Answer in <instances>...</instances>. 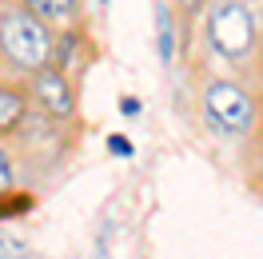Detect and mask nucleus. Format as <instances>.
Here are the masks:
<instances>
[{"mask_svg":"<svg viewBox=\"0 0 263 259\" xmlns=\"http://www.w3.org/2000/svg\"><path fill=\"white\" fill-rule=\"evenodd\" d=\"M16 179H20V172H16V152L0 140V199L16 192Z\"/></svg>","mask_w":263,"mask_h":259,"instance_id":"9","label":"nucleus"},{"mask_svg":"<svg viewBox=\"0 0 263 259\" xmlns=\"http://www.w3.org/2000/svg\"><path fill=\"white\" fill-rule=\"evenodd\" d=\"M199 108H203V120L212 124L219 136L228 140H247L259 128V100L247 88L239 76H208L199 84Z\"/></svg>","mask_w":263,"mask_h":259,"instance_id":"2","label":"nucleus"},{"mask_svg":"<svg viewBox=\"0 0 263 259\" xmlns=\"http://www.w3.org/2000/svg\"><path fill=\"white\" fill-rule=\"evenodd\" d=\"M120 112H128V116H136V112H140V104H136V100H120Z\"/></svg>","mask_w":263,"mask_h":259,"instance_id":"13","label":"nucleus"},{"mask_svg":"<svg viewBox=\"0 0 263 259\" xmlns=\"http://www.w3.org/2000/svg\"><path fill=\"white\" fill-rule=\"evenodd\" d=\"M259 32H263V8H259Z\"/></svg>","mask_w":263,"mask_h":259,"instance_id":"15","label":"nucleus"},{"mask_svg":"<svg viewBox=\"0 0 263 259\" xmlns=\"http://www.w3.org/2000/svg\"><path fill=\"white\" fill-rule=\"evenodd\" d=\"M0 255L4 259H28V243L8 235V231H0Z\"/></svg>","mask_w":263,"mask_h":259,"instance_id":"11","label":"nucleus"},{"mask_svg":"<svg viewBox=\"0 0 263 259\" xmlns=\"http://www.w3.org/2000/svg\"><path fill=\"white\" fill-rule=\"evenodd\" d=\"M100 8H108V0H100Z\"/></svg>","mask_w":263,"mask_h":259,"instance_id":"16","label":"nucleus"},{"mask_svg":"<svg viewBox=\"0 0 263 259\" xmlns=\"http://www.w3.org/2000/svg\"><path fill=\"white\" fill-rule=\"evenodd\" d=\"M203 44L215 60H223L235 72H247L263 60V32H259V12L247 0H208L203 16ZM263 68V64H259Z\"/></svg>","mask_w":263,"mask_h":259,"instance_id":"1","label":"nucleus"},{"mask_svg":"<svg viewBox=\"0 0 263 259\" xmlns=\"http://www.w3.org/2000/svg\"><path fill=\"white\" fill-rule=\"evenodd\" d=\"M108 144H112V152H120V156H132V144H128V140H120V136H112Z\"/></svg>","mask_w":263,"mask_h":259,"instance_id":"12","label":"nucleus"},{"mask_svg":"<svg viewBox=\"0 0 263 259\" xmlns=\"http://www.w3.org/2000/svg\"><path fill=\"white\" fill-rule=\"evenodd\" d=\"M176 8H172V0H160L156 4V52H160V64L172 68L176 64Z\"/></svg>","mask_w":263,"mask_h":259,"instance_id":"8","label":"nucleus"},{"mask_svg":"<svg viewBox=\"0 0 263 259\" xmlns=\"http://www.w3.org/2000/svg\"><path fill=\"white\" fill-rule=\"evenodd\" d=\"M24 92H28V100H32V108L40 116H48V120H56V124H76V116H80V84L72 80L68 72H60V68H36V72H28L24 76Z\"/></svg>","mask_w":263,"mask_h":259,"instance_id":"4","label":"nucleus"},{"mask_svg":"<svg viewBox=\"0 0 263 259\" xmlns=\"http://www.w3.org/2000/svg\"><path fill=\"white\" fill-rule=\"evenodd\" d=\"M96 36L88 32V20L84 24H68V28H56V36H52V56L48 64L60 68V72H68L72 80L80 84L84 72L96 64Z\"/></svg>","mask_w":263,"mask_h":259,"instance_id":"5","label":"nucleus"},{"mask_svg":"<svg viewBox=\"0 0 263 259\" xmlns=\"http://www.w3.org/2000/svg\"><path fill=\"white\" fill-rule=\"evenodd\" d=\"M172 8H176V16H180V28L187 32L199 16H203V8H208V0H172Z\"/></svg>","mask_w":263,"mask_h":259,"instance_id":"10","label":"nucleus"},{"mask_svg":"<svg viewBox=\"0 0 263 259\" xmlns=\"http://www.w3.org/2000/svg\"><path fill=\"white\" fill-rule=\"evenodd\" d=\"M52 36H56V28L44 24L36 12H28L20 0H4L0 4V60L12 72L28 76V72L48 64Z\"/></svg>","mask_w":263,"mask_h":259,"instance_id":"3","label":"nucleus"},{"mask_svg":"<svg viewBox=\"0 0 263 259\" xmlns=\"http://www.w3.org/2000/svg\"><path fill=\"white\" fill-rule=\"evenodd\" d=\"M255 100H259V124H263V72H259V92H255Z\"/></svg>","mask_w":263,"mask_h":259,"instance_id":"14","label":"nucleus"},{"mask_svg":"<svg viewBox=\"0 0 263 259\" xmlns=\"http://www.w3.org/2000/svg\"><path fill=\"white\" fill-rule=\"evenodd\" d=\"M28 116H32V100L24 92V84L0 80V140H12Z\"/></svg>","mask_w":263,"mask_h":259,"instance_id":"6","label":"nucleus"},{"mask_svg":"<svg viewBox=\"0 0 263 259\" xmlns=\"http://www.w3.org/2000/svg\"><path fill=\"white\" fill-rule=\"evenodd\" d=\"M28 12L52 24V28H68V24H84L88 20V0H20Z\"/></svg>","mask_w":263,"mask_h":259,"instance_id":"7","label":"nucleus"}]
</instances>
